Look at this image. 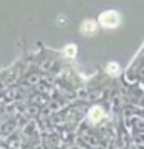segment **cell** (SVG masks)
Masks as SVG:
<instances>
[{"label": "cell", "instance_id": "3957f363", "mask_svg": "<svg viewBox=\"0 0 144 149\" xmlns=\"http://www.w3.org/2000/svg\"><path fill=\"white\" fill-rule=\"evenodd\" d=\"M88 118H90V121H93V123H99V121L104 118V110L98 106L91 107L90 112H88Z\"/></svg>", "mask_w": 144, "mask_h": 149}, {"label": "cell", "instance_id": "5b68a950", "mask_svg": "<svg viewBox=\"0 0 144 149\" xmlns=\"http://www.w3.org/2000/svg\"><path fill=\"white\" fill-rule=\"evenodd\" d=\"M119 72H121V67L116 62H110L107 65V73L109 74H118Z\"/></svg>", "mask_w": 144, "mask_h": 149}, {"label": "cell", "instance_id": "7a4b0ae2", "mask_svg": "<svg viewBox=\"0 0 144 149\" xmlns=\"http://www.w3.org/2000/svg\"><path fill=\"white\" fill-rule=\"evenodd\" d=\"M98 31V23L95 20H91V19H87V20L82 22L81 25V33L84 36H91L95 34V33Z\"/></svg>", "mask_w": 144, "mask_h": 149}, {"label": "cell", "instance_id": "277c9868", "mask_svg": "<svg viewBox=\"0 0 144 149\" xmlns=\"http://www.w3.org/2000/svg\"><path fill=\"white\" fill-rule=\"evenodd\" d=\"M76 53H78V47L74 45V44H68V45L64 47V54H65V58L73 59L74 56H76Z\"/></svg>", "mask_w": 144, "mask_h": 149}, {"label": "cell", "instance_id": "6da1fadb", "mask_svg": "<svg viewBox=\"0 0 144 149\" xmlns=\"http://www.w3.org/2000/svg\"><path fill=\"white\" fill-rule=\"evenodd\" d=\"M99 25H102L104 28H116L121 23V17L119 14L113 11V9H110V11H104L101 13L99 16Z\"/></svg>", "mask_w": 144, "mask_h": 149}]
</instances>
